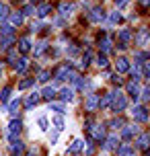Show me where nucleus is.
I'll return each instance as SVG.
<instances>
[{"instance_id":"obj_48","label":"nucleus","mask_w":150,"mask_h":156,"mask_svg":"<svg viewBox=\"0 0 150 156\" xmlns=\"http://www.w3.org/2000/svg\"><path fill=\"white\" fill-rule=\"evenodd\" d=\"M93 152H95V146H93V144H88V148H87V154H93Z\"/></svg>"},{"instance_id":"obj_31","label":"nucleus","mask_w":150,"mask_h":156,"mask_svg":"<svg viewBox=\"0 0 150 156\" xmlns=\"http://www.w3.org/2000/svg\"><path fill=\"white\" fill-rule=\"evenodd\" d=\"M109 125H111V129H121V127H123V121H121V119H111Z\"/></svg>"},{"instance_id":"obj_40","label":"nucleus","mask_w":150,"mask_h":156,"mask_svg":"<svg viewBox=\"0 0 150 156\" xmlns=\"http://www.w3.org/2000/svg\"><path fill=\"white\" fill-rule=\"evenodd\" d=\"M37 123H39L41 129H48V119H45V117H39V121H37Z\"/></svg>"},{"instance_id":"obj_38","label":"nucleus","mask_w":150,"mask_h":156,"mask_svg":"<svg viewBox=\"0 0 150 156\" xmlns=\"http://www.w3.org/2000/svg\"><path fill=\"white\" fill-rule=\"evenodd\" d=\"M99 45H101V49H103V51H109V49H111V41H109V39H103V41L99 43Z\"/></svg>"},{"instance_id":"obj_13","label":"nucleus","mask_w":150,"mask_h":156,"mask_svg":"<svg viewBox=\"0 0 150 156\" xmlns=\"http://www.w3.org/2000/svg\"><path fill=\"white\" fill-rule=\"evenodd\" d=\"M41 97H43L45 101H54V99H55V88H54V86H45L43 93H41Z\"/></svg>"},{"instance_id":"obj_4","label":"nucleus","mask_w":150,"mask_h":156,"mask_svg":"<svg viewBox=\"0 0 150 156\" xmlns=\"http://www.w3.org/2000/svg\"><path fill=\"white\" fill-rule=\"evenodd\" d=\"M97 107H99V97H97V94H88L87 101H84V109L87 111H95Z\"/></svg>"},{"instance_id":"obj_33","label":"nucleus","mask_w":150,"mask_h":156,"mask_svg":"<svg viewBox=\"0 0 150 156\" xmlns=\"http://www.w3.org/2000/svg\"><path fill=\"white\" fill-rule=\"evenodd\" d=\"M119 37H121V43H126V45H127V41H130V37H132V33L127 31V29H123V31L119 33Z\"/></svg>"},{"instance_id":"obj_44","label":"nucleus","mask_w":150,"mask_h":156,"mask_svg":"<svg viewBox=\"0 0 150 156\" xmlns=\"http://www.w3.org/2000/svg\"><path fill=\"white\" fill-rule=\"evenodd\" d=\"M23 15H33V6H31V4L23 8Z\"/></svg>"},{"instance_id":"obj_9","label":"nucleus","mask_w":150,"mask_h":156,"mask_svg":"<svg viewBox=\"0 0 150 156\" xmlns=\"http://www.w3.org/2000/svg\"><path fill=\"white\" fill-rule=\"evenodd\" d=\"M19 51H21V54H29V51H31V41L27 37L19 39Z\"/></svg>"},{"instance_id":"obj_1","label":"nucleus","mask_w":150,"mask_h":156,"mask_svg":"<svg viewBox=\"0 0 150 156\" xmlns=\"http://www.w3.org/2000/svg\"><path fill=\"white\" fill-rule=\"evenodd\" d=\"M111 107H113V111H123L126 109V105H127V101H126V97L119 93V90H115V93H111Z\"/></svg>"},{"instance_id":"obj_3","label":"nucleus","mask_w":150,"mask_h":156,"mask_svg":"<svg viewBox=\"0 0 150 156\" xmlns=\"http://www.w3.org/2000/svg\"><path fill=\"white\" fill-rule=\"evenodd\" d=\"M132 115H134L136 121H148V113H146V107H134V111H132Z\"/></svg>"},{"instance_id":"obj_5","label":"nucleus","mask_w":150,"mask_h":156,"mask_svg":"<svg viewBox=\"0 0 150 156\" xmlns=\"http://www.w3.org/2000/svg\"><path fill=\"white\" fill-rule=\"evenodd\" d=\"M127 94H130L134 101L140 99V86H138V82H134V80H132V82H127Z\"/></svg>"},{"instance_id":"obj_36","label":"nucleus","mask_w":150,"mask_h":156,"mask_svg":"<svg viewBox=\"0 0 150 156\" xmlns=\"http://www.w3.org/2000/svg\"><path fill=\"white\" fill-rule=\"evenodd\" d=\"M0 33H2L4 37H8V35H12V25H4V27L0 29Z\"/></svg>"},{"instance_id":"obj_29","label":"nucleus","mask_w":150,"mask_h":156,"mask_svg":"<svg viewBox=\"0 0 150 156\" xmlns=\"http://www.w3.org/2000/svg\"><path fill=\"white\" fill-rule=\"evenodd\" d=\"M19 107H21V101H19V99H15V101L10 103V107H8V111H10L12 115H16V113H19Z\"/></svg>"},{"instance_id":"obj_20","label":"nucleus","mask_w":150,"mask_h":156,"mask_svg":"<svg viewBox=\"0 0 150 156\" xmlns=\"http://www.w3.org/2000/svg\"><path fill=\"white\" fill-rule=\"evenodd\" d=\"M113 148H117V136H109L105 142V150H113Z\"/></svg>"},{"instance_id":"obj_32","label":"nucleus","mask_w":150,"mask_h":156,"mask_svg":"<svg viewBox=\"0 0 150 156\" xmlns=\"http://www.w3.org/2000/svg\"><path fill=\"white\" fill-rule=\"evenodd\" d=\"M8 97H10V86H4V88H2V93H0V99H2V103H6Z\"/></svg>"},{"instance_id":"obj_6","label":"nucleus","mask_w":150,"mask_h":156,"mask_svg":"<svg viewBox=\"0 0 150 156\" xmlns=\"http://www.w3.org/2000/svg\"><path fill=\"white\" fill-rule=\"evenodd\" d=\"M88 19H91L93 23H101L103 19H105V12H103L101 8H93V10L88 12Z\"/></svg>"},{"instance_id":"obj_8","label":"nucleus","mask_w":150,"mask_h":156,"mask_svg":"<svg viewBox=\"0 0 150 156\" xmlns=\"http://www.w3.org/2000/svg\"><path fill=\"white\" fill-rule=\"evenodd\" d=\"M148 142H150V136H148V133H146V132L140 133V138H138V148L146 152V150H148Z\"/></svg>"},{"instance_id":"obj_7","label":"nucleus","mask_w":150,"mask_h":156,"mask_svg":"<svg viewBox=\"0 0 150 156\" xmlns=\"http://www.w3.org/2000/svg\"><path fill=\"white\" fill-rule=\"evenodd\" d=\"M88 132L93 133V138H95V140H103V138H105V127H101V125L88 127Z\"/></svg>"},{"instance_id":"obj_12","label":"nucleus","mask_w":150,"mask_h":156,"mask_svg":"<svg viewBox=\"0 0 150 156\" xmlns=\"http://www.w3.org/2000/svg\"><path fill=\"white\" fill-rule=\"evenodd\" d=\"M117 156H134V148L130 144H123L117 148Z\"/></svg>"},{"instance_id":"obj_50","label":"nucleus","mask_w":150,"mask_h":156,"mask_svg":"<svg viewBox=\"0 0 150 156\" xmlns=\"http://www.w3.org/2000/svg\"><path fill=\"white\" fill-rule=\"evenodd\" d=\"M140 2H142V6H146V4H148V0H140Z\"/></svg>"},{"instance_id":"obj_25","label":"nucleus","mask_w":150,"mask_h":156,"mask_svg":"<svg viewBox=\"0 0 150 156\" xmlns=\"http://www.w3.org/2000/svg\"><path fill=\"white\" fill-rule=\"evenodd\" d=\"M111 103V93H105L103 97H99V107H107Z\"/></svg>"},{"instance_id":"obj_16","label":"nucleus","mask_w":150,"mask_h":156,"mask_svg":"<svg viewBox=\"0 0 150 156\" xmlns=\"http://www.w3.org/2000/svg\"><path fill=\"white\" fill-rule=\"evenodd\" d=\"M115 68H117V72H127L130 70V62H127L126 58H119L117 62H115Z\"/></svg>"},{"instance_id":"obj_30","label":"nucleus","mask_w":150,"mask_h":156,"mask_svg":"<svg viewBox=\"0 0 150 156\" xmlns=\"http://www.w3.org/2000/svg\"><path fill=\"white\" fill-rule=\"evenodd\" d=\"M45 49H48V43H45V41H41V43H37V47H35L33 51H35V55H41Z\"/></svg>"},{"instance_id":"obj_47","label":"nucleus","mask_w":150,"mask_h":156,"mask_svg":"<svg viewBox=\"0 0 150 156\" xmlns=\"http://www.w3.org/2000/svg\"><path fill=\"white\" fill-rule=\"evenodd\" d=\"M15 58H16V51H10V54H8V60H10V62H15Z\"/></svg>"},{"instance_id":"obj_49","label":"nucleus","mask_w":150,"mask_h":156,"mask_svg":"<svg viewBox=\"0 0 150 156\" xmlns=\"http://www.w3.org/2000/svg\"><path fill=\"white\" fill-rule=\"evenodd\" d=\"M27 156H37V152H35V150H31V152H29Z\"/></svg>"},{"instance_id":"obj_24","label":"nucleus","mask_w":150,"mask_h":156,"mask_svg":"<svg viewBox=\"0 0 150 156\" xmlns=\"http://www.w3.org/2000/svg\"><path fill=\"white\" fill-rule=\"evenodd\" d=\"M49 10H52V6H49V4H39V8H37V16H41V19H43L45 15H49Z\"/></svg>"},{"instance_id":"obj_10","label":"nucleus","mask_w":150,"mask_h":156,"mask_svg":"<svg viewBox=\"0 0 150 156\" xmlns=\"http://www.w3.org/2000/svg\"><path fill=\"white\" fill-rule=\"evenodd\" d=\"M21 129H23V123H21V119H12V121L8 123V132L15 133V136L21 132Z\"/></svg>"},{"instance_id":"obj_15","label":"nucleus","mask_w":150,"mask_h":156,"mask_svg":"<svg viewBox=\"0 0 150 156\" xmlns=\"http://www.w3.org/2000/svg\"><path fill=\"white\" fill-rule=\"evenodd\" d=\"M39 97H41L39 93H31V94H29V99L25 101V107H27V109H31L33 105H37V103H39Z\"/></svg>"},{"instance_id":"obj_14","label":"nucleus","mask_w":150,"mask_h":156,"mask_svg":"<svg viewBox=\"0 0 150 156\" xmlns=\"http://www.w3.org/2000/svg\"><path fill=\"white\" fill-rule=\"evenodd\" d=\"M55 97H60L62 101H72V99H74V90H72V88H62L60 94H55Z\"/></svg>"},{"instance_id":"obj_46","label":"nucleus","mask_w":150,"mask_h":156,"mask_svg":"<svg viewBox=\"0 0 150 156\" xmlns=\"http://www.w3.org/2000/svg\"><path fill=\"white\" fill-rule=\"evenodd\" d=\"M49 142H52V144H55V142H58V132H54L52 136H49Z\"/></svg>"},{"instance_id":"obj_28","label":"nucleus","mask_w":150,"mask_h":156,"mask_svg":"<svg viewBox=\"0 0 150 156\" xmlns=\"http://www.w3.org/2000/svg\"><path fill=\"white\" fill-rule=\"evenodd\" d=\"M66 72H68V66H62V68H58V70H55V80H64Z\"/></svg>"},{"instance_id":"obj_17","label":"nucleus","mask_w":150,"mask_h":156,"mask_svg":"<svg viewBox=\"0 0 150 156\" xmlns=\"http://www.w3.org/2000/svg\"><path fill=\"white\" fill-rule=\"evenodd\" d=\"M136 41H138V45H146V41H148V29H146V27H144V29H140V33H138Z\"/></svg>"},{"instance_id":"obj_19","label":"nucleus","mask_w":150,"mask_h":156,"mask_svg":"<svg viewBox=\"0 0 150 156\" xmlns=\"http://www.w3.org/2000/svg\"><path fill=\"white\" fill-rule=\"evenodd\" d=\"M82 146H84V142H82V140H74V142H72V146L68 148V152H70V154H76V152L82 150Z\"/></svg>"},{"instance_id":"obj_43","label":"nucleus","mask_w":150,"mask_h":156,"mask_svg":"<svg viewBox=\"0 0 150 156\" xmlns=\"http://www.w3.org/2000/svg\"><path fill=\"white\" fill-rule=\"evenodd\" d=\"M111 82H113V84H117V86H121V82H123V80H121V78H119L117 74H115V76L111 78Z\"/></svg>"},{"instance_id":"obj_18","label":"nucleus","mask_w":150,"mask_h":156,"mask_svg":"<svg viewBox=\"0 0 150 156\" xmlns=\"http://www.w3.org/2000/svg\"><path fill=\"white\" fill-rule=\"evenodd\" d=\"M72 10H74V4H68V2H62L60 4V15L62 16H68Z\"/></svg>"},{"instance_id":"obj_27","label":"nucleus","mask_w":150,"mask_h":156,"mask_svg":"<svg viewBox=\"0 0 150 156\" xmlns=\"http://www.w3.org/2000/svg\"><path fill=\"white\" fill-rule=\"evenodd\" d=\"M10 45H12V35H8V37H2V39H0V47H2V49H8Z\"/></svg>"},{"instance_id":"obj_41","label":"nucleus","mask_w":150,"mask_h":156,"mask_svg":"<svg viewBox=\"0 0 150 156\" xmlns=\"http://www.w3.org/2000/svg\"><path fill=\"white\" fill-rule=\"evenodd\" d=\"M119 19H121V15H119V12H111V16H109V21H111V23H117Z\"/></svg>"},{"instance_id":"obj_21","label":"nucleus","mask_w":150,"mask_h":156,"mask_svg":"<svg viewBox=\"0 0 150 156\" xmlns=\"http://www.w3.org/2000/svg\"><path fill=\"white\" fill-rule=\"evenodd\" d=\"M52 123L55 125V132H62V129H64V117L62 115H55L54 119H52Z\"/></svg>"},{"instance_id":"obj_42","label":"nucleus","mask_w":150,"mask_h":156,"mask_svg":"<svg viewBox=\"0 0 150 156\" xmlns=\"http://www.w3.org/2000/svg\"><path fill=\"white\" fill-rule=\"evenodd\" d=\"M148 97H150V88H148V86H144V88H142V99L146 101Z\"/></svg>"},{"instance_id":"obj_22","label":"nucleus","mask_w":150,"mask_h":156,"mask_svg":"<svg viewBox=\"0 0 150 156\" xmlns=\"http://www.w3.org/2000/svg\"><path fill=\"white\" fill-rule=\"evenodd\" d=\"M15 70L19 72V74H23V72L27 70V60H25V58H21L19 62H15Z\"/></svg>"},{"instance_id":"obj_51","label":"nucleus","mask_w":150,"mask_h":156,"mask_svg":"<svg viewBox=\"0 0 150 156\" xmlns=\"http://www.w3.org/2000/svg\"><path fill=\"white\" fill-rule=\"evenodd\" d=\"M31 2H33V4H35V2H37V4H39V2H41V0H31Z\"/></svg>"},{"instance_id":"obj_34","label":"nucleus","mask_w":150,"mask_h":156,"mask_svg":"<svg viewBox=\"0 0 150 156\" xmlns=\"http://www.w3.org/2000/svg\"><path fill=\"white\" fill-rule=\"evenodd\" d=\"M33 82H35V78H27V80H21V82H19V88H29Z\"/></svg>"},{"instance_id":"obj_35","label":"nucleus","mask_w":150,"mask_h":156,"mask_svg":"<svg viewBox=\"0 0 150 156\" xmlns=\"http://www.w3.org/2000/svg\"><path fill=\"white\" fill-rule=\"evenodd\" d=\"M97 64H99V66H101V68H105V66H107V55L105 54H99V58H97Z\"/></svg>"},{"instance_id":"obj_11","label":"nucleus","mask_w":150,"mask_h":156,"mask_svg":"<svg viewBox=\"0 0 150 156\" xmlns=\"http://www.w3.org/2000/svg\"><path fill=\"white\" fill-rule=\"evenodd\" d=\"M134 133H138V127H121V138H123V140H132V136H134Z\"/></svg>"},{"instance_id":"obj_26","label":"nucleus","mask_w":150,"mask_h":156,"mask_svg":"<svg viewBox=\"0 0 150 156\" xmlns=\"http://www.w3.org/2000/svg\"><path fill=\"white\" fill-rule=\"evenodd\" d=\"M49 109L55 111L58 115H62V113H64V105H62V103H52V101H49Z\"/></svg>"},{"instance_id":"obj_37","label":"nucleus","mask_w":150,"mask_h":156,"mask_svg":"<svg viewBox=\"0 0 150 156\" xmlns=\"http://www.w3.org/2000/svg\"><path fill=\"white\" fill-rule=\"evenodd\" d=\"M48 78H49V70H41L37 80H39V82H48Z\"/></svg>"},{"instance_id":"obj_2","label":"nucleus","mask_w":150,"mask_h":156,"mask_svg":"<svg viewBox=\"0 0 150 156\" xmlns=\"http://www.w3.org/2000/svg\"><path fill=\"white\" fill-rule=\"evenodd\" d=\"M8 140H10V152H12V154H23V152H25V144L19 140V136L10 133Z\"/></svg>"},{"instance_id":"obj_23","label":"nucleus","mask_w":150,"mask_h":156,"mask_svg":"<svg viewBox=\"0 0 150 156\" xmlns=\"http://www.w3.org/2000/svg\"><path fill=\"white\" fill-rule=\"evenodd\" d=\"M21 23H23V15H19V12H12V15H10V25H12V27H19Z\"/></svg>"},{"instance_id":"obj_45","label":"nucleus","mask_w":150,"mask_h":156,"mask_svg":"<svg viewBox=\"0 0 150 156\" xmlns=\"http://www.w3.org/2000/svg\"><path fill=\"white\" fill-rule=\"evenodd\" d=\"M130 0H115V4H117V8H121V6H126Z\"/></svg>"},{"instance_id":"obj_39","label":"nucleus","mask_w":150,"mask_h":156,"mask_svg":"<svg viewBox=\"0 0 150 156\" xmlns=\"http://www.w3.org/2000/svg\"><path fill=\"white\" fill-rule=\"evenodd\" d=\"M8 16V6L6 4H0V19H6Z\"/></svg>"}]
</instances>
